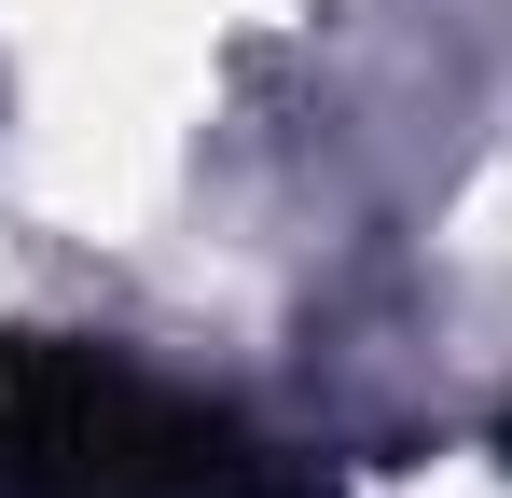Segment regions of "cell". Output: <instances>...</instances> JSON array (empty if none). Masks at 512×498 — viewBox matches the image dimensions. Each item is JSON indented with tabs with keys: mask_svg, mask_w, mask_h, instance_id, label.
<instances>
[{
	"mask_svg": "<svg viewBox=\"0 0 512 498\" xmlns=\"http://www.w3.org/2000/svg\"><path fill=\"white\" fill-rule=\"evenodd\" d=\"M0 498H319V471H291L277 443L153 388L111 346L14 332L0 346Z\"/></svg>",
	"mask_w": 512,
	"mask_h": 498,
	"instance_id": "cell-1",
	"label": "cell"
}]
</instances>
